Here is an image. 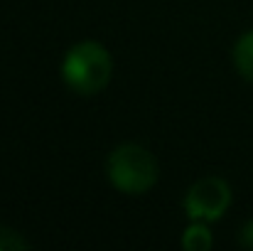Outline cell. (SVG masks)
<instances>
[{"label": "cell", "instance_id": "obj_1", "mask_svg": "<svg viewBox=\"0 0 253 251\" xmlns=\"http://www.w3.org/2000/svg\"><path fill=\"white\" fill-rule=\"evenodd\" d=\"M113 74V62L101 42H77L62 62V79L79 96H93L103 91Z\"/></svg>", "mask_w": 253, "mask_h": 251}, {"label": "cell", "instance_id": "obj_2", "mask_svg": "<svg viewBox=\"0 0 253 251\" xmlns=\"http://www.w3.org/2000/svg\"><path fill=\"white\" fill-rule=\"evenodd\" d=\"M158 177L160 165L155 155L138 143H123L108 155V180L123 195H145Z\"/></svg>", "mask_w": 253, "mask_h": 251}, {"label": "cell", "instance_id": "obj_3", "mask_svg": "<svg viewBox=\"0 0 253 251\" xmlns=\"http://www.w3.org/2000/svg\"><path fill=\"white\" fill-rule=\"evenodd\" d=\"M231 207V187L226 180L209 175L197 180L184 195V212L192 222H216Z\"/></svg>", "mask_w": 253, "mask_h": 251}, {"label": "cell", "instance_id": "obj_4", "mask_svg": "<svg viewBox=\"0 0 253 251\" xmlns=\"http://www.w3.org/2000/svg\"><path fill=\"white\" fill-rule=\"evenodd\" d=\"M234 67L246 82L253 84V30L244 32L236 40V45H234Z\"/></svg>", "mask_w": 253, "mask_h": 251}, {"label": "cell", "instance_id": "obj_5", "mask_svg": "<svg viewBox=\"0 0 253 251\" xmlns=\"http://www.w3.org/2000/svg\"><path fill=\"white\" fill-rule=\"evenodd\" d=\"M211 244H214V237L207 229V222H194L182 234V247L187 251H209Z\"/></svg>", "mask_w": 253, "mask_h": 251}, {"label": "cell", "instance_id": "obj_6", "mask_svg": "<svg viewBox=\"0 0 253 251\" xmlns=\"http://www.w3.org/2000/svg\"><path fill=\"white\" fill-rule=\"evenodd\" d=\"M27 239L20 237L15 229L0 227V251H12V249H27Z\"/></svg>", "mask_w": 253, "mask_h": 251}, {"label": "cell", "instance_id": "obj_7", "mask_svg": "<svg viewBox=\"0 0 253 251\" xmlns=\"http://www.w3.org/2000/svg\"><path fill=\"white\" fill-rule=\"evenodd\" d=\"M239 244L246 247V249H253V219L241 227V232H239Z\"/></svg>", "mask_w": 253, "mask_h": 251}]
</instances>
